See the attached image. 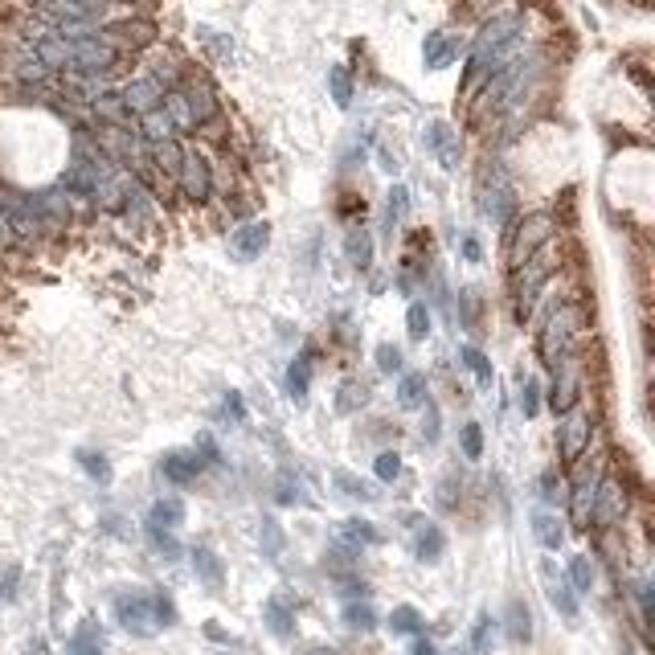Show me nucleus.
I'll return each instance as SVG.
<instances>
[{
  "label": "nucleus",
  "instance_id": "obj_16",
  "mask_svg": "<svg viewBox=\"0 0 655 655\" xmlns=\"http://www.w3.org/2000/svg\"><path fill=\"white\" fill-rule=\"evenodd\" d=\"M418 389H422V381H418V377H410V381L402 385V398H406V406H414V398H418Z\"/></svg>",
  "mask_w": 655,
  "mask_h": 655
},
{
  "label": "nucleus",
  "instance_id": "obj_5",
  "mask_svg": "<svg viewBox=\"0 0 655 655\" xmlns=\"http://www.w3.org/2000/svg\"><path fill=\"white\" fill-rule=\"evenodd\" d=\"M582 324V308H574V303H565V308H557V316L549 320V332H545V357L553 361L557 348L570 344V332Z\"/></svg>",
  "mask_w": 655,
  "mask_h": 655
},
{
  "label": "nucleus",
  "instance_id": "obj_17",
  "mask_svg": "<svg viewBox=\"0 0 655 655\" xmlns=\"http://www.w3.org/2000/svg\"><path fill=\"white\" fill-rule=\"evenodd\" d=\"M471 5H484V0H471Z\"/></svg>",
  "mask_w": 655,
  "mask_h": 655
},
{
  "label": "nucleus",
  "instance_id": "obj_12",
  "mask_svg": "<svg viewBox=\"0 0 655 655\" xmlns=\"http://www.w3.org/2000/svg\"><path fill=\"white\" fill-rule=\"evenodd\" d=\"M402 213H406V189H393L389 193V226H398Z\"/></svg>",
  "mask_w": 655,
  "mask_h": 655
},
{
  "label": "nucleus",
  "instance_id": "obj_11",
  "mask_svg": "<svg viewBox=\"0 0 655 655\" xmlns=\"http://www.w3.org/2000/svg\"><path fill=\"white\" fill-rule=\"evenodd\" d=\"M451 58H455V41L443 37V33H434V37H430V58H426V66H447Z\"/></svg>",
  "mask_w": 655,
  "mask_h": 655
},
{
  "label": "nucleus",
  "instance_id": "obj_8",
  "mask_svg": "<svg viewBox=\"0 0 655 655\" xmlns=\"http://www.w3.org/2000/svg\"><path fill=\"white\" fill-rule=\"evenodd\" d=\"M148 160H152V164L164 172V177H172V181H177V172H181V160H185V148H181L177 140H156Z\"/></svg>",
  "mask_w": 655,
  "mask_h": 655
},
{
  "label": "nucleus",
  "instance_id": "obj_3",
  "mask_svg": "<svg viewBox=\"0 0 655 655\" xmlns=\"http://www.w3.org/2000/svg\"><path fill=\"white\" fill-rule=\"evenodd\" d=\"M177 185L181 193L193 201V205H205L209 193H213V172H209V160L201 152H185L181 160V172H177Z\"/></svg>",
  "mask_w": 655,
  "mask_h": 655
},
{
  "label": "nucleus",
  "instance_id": "obj_1",
  "mask_svg": "<svg viewBox=\"0 0 655 655\" xmlns=\"http://www.w3.org/2000/svg\"><path fill=\"white\" fill-rule=\"evenodd\" d=\"M553 234H557V226H553L549 213H529V217H524V222L516 226V238H512V246H508V262H512V267H520L524 258H533L541 246H549Z\"/></svg>",
  "mask_w": 655,
  "mask_h": 655
},
{
  "label": "nucleus",
  "instance_id": "obj_13",
  "mask_svg": "<svg viewBox=\"0 0 655 655\" xmlns=\"http://www.w3.org/2000/svg\"><path fill=\"white\" fill-rule=\"evenodd\" d=\"M348 254H353V262H361V267H369V238L365 234H353V242H348Z\"/></svg>",
  "mask_w": 655,
  "mask_h": 655
},
{
  "label": "nucleus",
  "instance_id": "obj_9",
  "mask_svg": "<svg viewBox=\"0 0 655 655\" xmlns=\"http://www.w3.org/2000/svg\"><path fill=\"white\" fill-rule=\"evenodd\" d=\"M426 136H430V148L439 152V160H443L447 168H459V140L451 136V127H447V123H430Z\"/></svg>",
  "mask_w": 655,
  "mask_h": 655
},
{
  "label": "nucleus",
  "instance_id": "obj_4",
  "mask_svg": "<svg viewBox=\"0 0 655 655\" xmlns=\"http://www.w3.org/2000/svg\"><path fill=\"white\" fill-rule=\"evenodd\" d=\"M520 267H524V271H520V279H516V295H520V303H524V312H529V303H533V299L541 295V287L553 279V254L541 246L533 258H524Z\"/></svg>",
  "mask_w": 655,
  "mask_h": 655
},
{
  "label": "nucleus",
  "instance_id": "obj_10",
  "mask_svg": "<svg viewBox=\"0 0 655 655\" xmlns=\"http://www.w3.org/2000/svg\"><path fill=\"white\" fill-rule=\"evenodd\" d=\"M172 119H168V111L164 107H152V111H144V119H140V140L144 144H156V140H172Z\"/></svg>",
  "mask_w": 655,
  "mask_h": 655
},
{
  "label": "nucleus",
  "instance_id": "obj_2",
  "mask_svg": "<svg viewBox=\"0 0 655 655\" xmlns=\"http://www.w3.org/2000/svg\"><path fill=\"white\" fill-rule=\"evenodd\" d=\"M103 37H107V46H119L123 54H140L156 41V25L148 17H127V21L107 25Z\"/></svg>",
  "mask_w": 655,
  "mask_h": 655
},
{
  "label": "nucleus",
  "instance_id": "obj_6",
  "mask_svg": "<svg viewBox=\"0 0 655 655\" xmlns=\"http://www.w3.org/2000/svg\"><path fill=\"white\" fill-rule=\"evenodd\" d=\"M123 103H127V111H152V107H160V99H164V86L152 78V74H144V78H136V82H127V91L119 95Z\"/></svg>",
  "mask_w": 655,
  "mask_h": 655
},
{
  "label": "nucleus",
  "instance_id": "obj_7",
  "mask_svg": "<svg viewBox=\"0 0 655 655\" xmlns=\"http://www.w3.org/2000/svg\"><path fill=\"white\" fill-rule=\"evenodd\" d=\"M267 222H254V226H242L234 238H230V250L238 254V258H254V254H262L267 250Z\"/></svg>",
  "mask_w": 655,
  "mask_h": 655
},
{
  "label": "nucleus",
  "instance_id": "obj_15",
  "mask_svg": "<svg viewBox=\"0 0 655 655\" xmlns=\"http://www.w3.org/2000/svg\"><path fill=\"white\" fill-rule=\"evenodd\" d=\"M332 95H336L340 107L348 103V74H344V70H332Z\"/></svg>",
  "mask_w": 655,
  "mask_h": 655
},
{
  "label": "nucleus",
  "instance_id": "obj_14",
  "mask_svg": "<svg viewBox=\"0 0 655 655\" xmlns=\"http://www.w3.org/2000/svg\"><path fill=\"white\" fill-rule=\"evenodd\" d=\"M426 328H430V316H426L422 303H414V308H410V332H414V336H422Z\"/></svg>",
  "mask_w": 655,
  "mask_h": 655
}]
</instances>
